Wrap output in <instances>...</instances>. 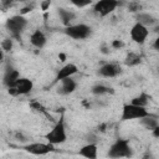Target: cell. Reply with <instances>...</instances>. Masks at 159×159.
<instances>
[{"mask_svg":"<svg viewBox=\"0 0 159 159\" xmlns=\"http://www.w3.org/2000/svg\"><path fill=\"white\" fill-rule=\"evenodd\" d=\"M132 104L134 106H138V107H143V108H147V106L149 104V96L145 94V93H140L139 96L132 98L130 101Z\"/></svg>","mask_w":159,"mask_h":159,"instance_id":"21","label":"cell"},{"mask_svg":"<svg viewBox=\"0 0 159 159\" xmlns=\"http://www.w3.org/2000/svg\"><path fill=\"white\" fill-rule=\"evenodd\" d=\"M77 88V82L70 77L66 80H62L58 82V87H57V93L61 96H68L71 93H73Z\"/></svg>","mask_w":159,"mask_h":159,"instance_id":"12","label":"cell"},{"mask_svg":"<svg viewBox=\"0 0 159 159\" xmlns=\"http://www.w3.org/2000/svg\"><path fill=\"white\" fill-rule=\"evenodd\" d=\"M140 62H142L140 55L137 53V52H134V51L128 52V53L125 55V57H124V65L128 66V67L138 66V65H140Z\"/></svg>","mask_w":159,"mask_h":159,"instance_id":"19","label":"cell"},{"mask_svg":"<svg viewBox=\"0 0 159 159\" xmlns=\"http://www.w3.org/2000/svg\"><path fill=\"white\" fill-rule=\"evenodd\" d=\"M129 36H130L133 42H135L138 45H143L147 41L148 36H149V29L138 24V22H135L132 26V29L129 30Z\"/></svg>","mask_w":159,"mask_h":159,"instance_id":"9","label":"cell"},{"mask_svg":"<svg viewBox=\"0 0 159 159\" xmlns=\"http://www.w3.org/2000/svg\"><path fill=\"white\" fill-rule=\"evenodd\" d=\"M132 155H133L132 147L129 142L123 138L116 139L109 147L107 153V157L109 159H123V158H130Z\"/></svg>","mask_w":159,"mask_h":159,"instance_id":"2","label":"cell"},{"mask_svg":"<svg viewBox=\"0 0 159 159\" xmlns=\"http://www.w3.org/2000/svg\"><path fill=\"white\" fill-rule=\"evenodd\" d=\"M119 5L120 4L117 0H99V1L92 4V9L101 17H106L109 14H112Z\"/></svg>","mask_w":159,"mask_h":159,"instance_id":"7","label":"cell"},{"mask_svg":"<svg viewBox=\"0 0 159 159\" xmlns=\"http://www.w3.org/2000/svg\"><path fill=\"white\" fill-rule=\"evenodd\" d=\"M91 93L94 96H103V94H108V93H113V88L104 86L102 83H97L94 86H92L91 88Z\"/></svg>","mask_w":159,"mask_h":159,"instance_id":"20","label":"cell"},{"mask_svg":"<svg viewBox=\"0 0 159 159\" xmlns=\"http://www.w3.org/2000/svg\"><path fill=\"white\" fill-rule=\"evenodd\" d=\"M135 22L150 29L153 26H157L158 25V20L154 15L149 14V12H144V11H140L138 14H135Z\"/></svg>","mask_w":159,"mask_h":159,"instance_id":"13","label":"cell"},{"mask_svg":"<svg viewBox=\"0 0 159 159\" xmlns=\"http://www.w3.org/2000/svg\"><path fill=\"white\" fill-rule=\"evenodd\" d=\"M122 72V68L118 63L114 62H106L99 66L98 68V75L103 78H113L117 77Z\"/></svg>","mask_w":159,"mask_h":159,"instance_id":"10","label":"cell"},{"mask_svg":"<svg viewBox=\"0 0 159 159\" xmlns=\"http://www.w3.org/2000/svg\"><path fill=\"white\" fill-rule=\"evenodd\" d=\"M16 139H17V140H21V142L26 140V139H24V135H22V133H16Z\"/></svg>","mask_w":159,"mask_h":159,"instance_id":"30","label":"cell"},{"mask_svg":"<svg viewBox=\"0 0 159 159\" xmlns=\"http://www.w3.org/2000/svg\"><path fill=\"white\" fill-rule=\"evenodd\" d=\"M63 32L73 40H86L92 35V27L83 22L72 24V25L65 27Z\"/></svg>","mask_w":159,"mask_h":159,"instance_id":"5","label":"cell"},{"mask_svg":"<svg viewBox=\"0 0 159 159\" xmlns=\"http://www.w3.org/2000/svg\"><path fill=\"white\" fill-rule=\"evenodd\" d=\"M152 132H153V134H154V137H155V138H158V137H159V127H157V128H155V129H153Z\"/></svg>","mask_w":159,"mask_h":159,"instance_id":"31","label":"cell"},{"mask_svg":"<svg viewBox=\"0 0 159 159\" xmlns=\"http://www.w3.org/2000/svg\"><path fill=\"white\" fill-rule=\"evenodd\" d=\"M101 52H102V53H104V55L109 53V47H108V46H106V45H102V46H101Z\"/></svg>","mask_w":159,"mask_h":159,"instance_id":"28","label":"cell"},{"mask_svg":"<svg viewBox=\"0 0 159 159\" xmlns=\"http://www.w3.org/2000/svg\"><path fill=\"white\" fill-rule=\"evenodd\" d=\"M150 112L147 108L134 106L132 103H124L122 107V114H120V120L127 122V120H134V119H142L147 117Z\"/></svg>","mask_w":159,"mask_h":159,"instance_id":"4","label":"cell"},{"mask_svg":"<svg viewBox=\"0 0 159 159\" xmlns=\"http://www.w3.org/2000/svg\"><path fill=\"white\" fill-rule=\"evenodd\" d=\"M29 21L25 16L22 15H12L10 16L6 21H5V27L6 30L10 32L11 35V39L15 37V39H19L21 36V32L26 29Z\"/></svg>","mask_w":159,"mask_h":159,"instance_id":"3","label":"cell"},{"mask_svg":"<svg viewBox=\"0 0 159 159\" xmlns=\"http://www.w3.org/2000/svg\"><path fill=\"white\" fill-rule=\"evenodd\" d=\"M34 89V82L27 77H20L11 87L7 88V93L12 97L26 96Z\"/></svg>","mask_w":159,"mask_h":159,"instance_id":"6","label":"cell"},{"mask_svg":"<svg viewBox=\"0 0 159 159\" xmlns=\"http://www.w3.org/2000/svg\"><path fill=\"white\" fill-rule=\"evenodd\" d=\"M153 47H154V50H155V51H159V39H158V37H157V39L154 40Z\"/></svg>","mask_w":159,"mask_h":159,"instance_id":"29","label":"cell"},{"mask_svg":"<svg viewBox=\"0 0 159 159\" xmlns=\"http://www.w3.org/2000/svg\"><path fill=\"white\" fill-rule=\"evenodd\" d=\"M78 72V67L77 65L75 63H66L63 65L56 73V77H55V82H60L62 80H66V78H70L72 77L73 75H76Z\"/></svg>","mask_w":159,"mask_h":159,"instance_id":"11","label":"cell"},{"mask_svg":"<svg viewBox=\"0 0 159 159\" xmlns=\"http://www.w3.org/2000/svg\"><path fill=\"white\" fill-rule=\"evenodd\" d=\"M123 46H124V42L120 41V40H114V41L112 42V47H113V48H120V47H123Z\"/></svg>","mask_w":159,"mask_h":159,"instance_id":"26","label":"cell"},{"mask_svg":"<svg viewBox=\"0 0 159 159\" xmlns=\"http://www.w3.org/2000/svg\"><path fill=\"white\" fill-rule=\"evenodd\" d=\"M139 123H140V125H143V127H144L145 129H148V130H153V129H155L157 127H159L158 117L154 116V114H152V113H149L147 117L139 119Z\"/></svg>","mask_w":159,"mask_h":159,"instance_id":"18","label":"cell"},{"mask_svg":"<svg viewBox=\"0 0 159 159\" xmlns=\"http://www.w3.org/2000/svg\"><path fill=\"white\" fill-rule=\"evenodd\" d=\"M50 5H51V1H50V0H46V1L40 2V7H41V10H43V11H46V10L50 7Z\"/></svg>","mask_w":159,"mask_h":159,"instance_id":"27","label":"cell"},{"mask_svg":"<svg viewBox=\"0 0 159 159\" xmlns=\"http://www.w3.org/2000/svg\"><path fill=\"white\" fill-rule=\"evenodd\" d=\"M78 155L86 159H97L98 158V147L96 143H87L82 145L78 150Z\"/></svg>","mask_w":159,"mask_h":159,"instance_id":"14","label":"cell"},{"mask_svg":"<svg viewBox=\"0 0 159 159\" xmlns=\"http://www.w3.org/2000/svg\"><path fill=\"white\" fill-rule=\"evenodd\" d=\"M57 14L60 16V20L61 22L67 27L70 25H72V21L76 19V14L72 11V10H67V9H63V7H60L57 10Z\"/></svg>","mask_w":159,"mask_h":159,"instance_id":"17","label":"cell"},{"mask_svg":"<svg viewBox=\"0 0 159 159\" xmlns=\"http://www.w3.org/2000/svg\"><path fill=\"white\" fill-rule=\"evenodd\" d=\"M71 4L72 5H75L76 7H86V6H91L93 2L91 1V0H86V1H76V0H72L71 1Z\"/></svg>","mask_w":159,"mask_h":159,"instance_id":"24","label":"cell"},{"mask_svg":"<svg viewBox=\"0 0 159 159\" xmlns=\"http://www.w3.org/2000/svg\"><path fill=\"white\" fill-rule=\"evenodd\" d=\"M22 149L32 155L36 157H43L47 155L50 153H52L55 150V147L50 143H41V142H34V143H29L26 145L22 147Z\"/></svg>","mask_w":159,"mask_h":159,"instance_id":"8","label":"cell"},{"mask_svg":"<svg viewBox=\"0 0 159 159\" xmlns=\"http://www.w3.org/2000/svg\"><path fill=\"white\" fill-rule=\"evenodd\" d=\"M20 72L14 68L12 66H7L6 70H5V73H4V77H2V83L4 86H6V88L11 87L19 78H20Z\"/></svg>","mask_w":159,"mask_h":159,"instance_id":"15","label":"cell"},{"mask_svg":"<svg viewBox=\"0 0 159 159\" xmlns=\"http://www.w3.org/2000/svg\"><path fill=\"white\" fill-rule=\"evenodd\" d=\"M127 7H128V11H129V12H134V14H138V12H140V10H142V5H140V2H138V1H130Z\"/></svg>","mask_w":159,"mask_h":159,"instance_id":"23","label":"cell"},{"mask_svg":"<svg viewBox=\"0 0 159 159\" xmlns=\"http://www.w3.org/2000/svg\"><path fill=\"white\" fill-rule=\"evenodd\" d=\"M12 46H14V43H12V39H11V37H6V39H4V40L1 41V43H0V48H1L4 52H9V51H11Z\"/></svg>","mask_w":159,"mask_h":159,"instance_id":"22","label":"cell"},{"mask_svg":"<svg viewBox=\"0 0 159 159\" xmlns=\"http://www.w3.org/2000/svg\"><path fill=\"white\" fill-rule=\"evenodd\" d=\"M30 43L36 48H43L47 43V37L43 34V31L37 29L30 35Z\"/></svg>","mask_w":159,"mask_h":159,"instance_id":"16","label":"cell"},{"mask_svg":"<svg viewBox=\"0 0 159 159\" xmlns=\"http://www.w3.org/2000/svg\"><path fill=\"white\" fill-rule=\"evenodd\" d=\"M4 57H5V52L0 48V61H2V60H4Z\"/></svg>","mask_w":159,"mask_h":159,"instance_id":"32","label":"cell"},{"mask_svg":"<svg viewBox=\"0 0 159 159\" xmlns=\"http://www.w3.org/2000/svg\"><path fill=\"white\" fill-rule=\"evenodd\" d=\"M32 9H34V4H32L31 6H30V5H29V6H25V7H22V9H21V11H20V15L25 16L27 12H31V11H32Z\"/></svg>","mask_w":159,"mask_h":159,"instance_id":"25","label":"cell"},{"mask_svg":"<svg viewBox=\"0 0 159 159\" xmlns=\"http://www.w3.org/2000/svg\"><path fill=\"white\" fill-rule=\"evenodd\" d=\"M45 139L47 143L55 145L63 144L67 140V133H66V125H65V118L60 117V119L53 124V127L45 134Z\"/></svg>","mask_w":159,"mask_h":159,"instance_id":"1","label":"cell"}]
</instances>
